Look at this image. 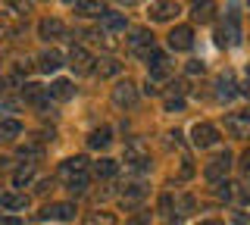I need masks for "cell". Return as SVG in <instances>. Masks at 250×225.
Instances as JSON below:
<instances>
[{"label":"cell","instance_id":"43","mask_svg":"<svg viewBox=\"0 0 250 225\" xmlns=\"http://www.w3.org/2000/svg\"><path fill=\"white\" fill-rule=\"evenodd\" d=\"M62 3H66V6H78V3H82V0H62Z\"/></svg>","mask_w":250,"mask_h":225},{"label":"cell","instance_id":"17","mask_svg":"<svg viewBox=\"0 0 250 225\" xmlns=\"http://www.w3.org/2000/svg\"><path fill=\"white\" fill-rule=\"evenodd\" d=\"M106 13L109 10L100 0H82V3H78V16H84V19H104Z\"/></svg>","mask_w":250,"mask_h":225},{"label":"cell","instance_id":"10","mask_svg":"<svg viewBox=\"0 0 250 225\" xmlns=\"http://www.w3.org/2000/svg\"><path fill=\"white\" fill-rule=\"evenodd\" d=\"M125 163H128L135 172H144L150 163H147V153H144V144L141 141H128V147H125Z\"/></svg>","mask_w":250,"mask_h":225},{"label":"cell","instance_id":"44","mask_svg":"<svg viewBox=\"0 0 250 225\" xmlns=\"http://www.w3.org/2000/svg\"><path fill=\"white\" fill-rule=\"evenodd\" d=\"M191 3H203V0H191Z\"/></svg>","mask_w":250,"mask_h":225},{"label":"cell","instance_id":"2","mask_svg":"<svg viewBox=\"0 0 250 225\" xmlns=\"http://www.w3.org/2000/svg\"><path fill=\"white\" fill-rule=\"evenodd\" d=\"M191 141H194V147H216L219 144V128L216 125H209V122H197V125L191 128Z\"/></svg>","mask_w":250,"mask_h":225},{"label":"cell","instance_id":"11","mask_svg":"<svg viewBox=\"0 0 250 225\" xmlns=\"http://www.w3.org/2000/svg\"><path fill=\"white\" fill-rule=\"evenodd\" d=\"M78 172H88V160H84V157H69L66 163H60L57 178H60V182H69V178H75Z\"/></svg>","mask_w":250,"mask_h":225},{"label":"cell","instance_id":"29","mask_svg":"<svg viewBox=\"0 0 250 225\" xmlns=\"http://www.w3.org/2000/svg\"><path fill=\"white\" fill-rule=\"evenodd\" d=\"M41 153H44V147L38 144V141H25V144H19V157H22V160H41Z\"/></svg>","mask_w":250,"mask_h":225},{"label":"cell","instance_id":"28","mask_svg":"<svg viewBox=\"0 0 250 225\" xmlns=\"http://www.w3.org/2000/svg\"><path fill=\"white\" fill-rule=\"evenodd\" d=\"M234 94H238V91H234L231 79H229V75H222V79L216 82V97H219V100H231Z\"/></svg>","mask_w":250,"mask_h":225},{"label":"cell","instance_id":"22","mask_svg":"<svg viewBox=\"0 0 250 225\" xmlns=\"http://www.w3.org/2000/svg\"><path fill=\"white\" fill-rule=\"evenodd\" d=\"M22 135V122L19 119H3L0 122V141H16Z\"/></svg>","mask_w":250,"mask_h":225},{"label":"cell","instance_id":"7","mask_svg":"<svg viewBox=\"0 0 250 225\" xmlns=\"http://www.w3.org/2000/svg\"><path fill=\"white\" fill-rule=\"evenodd\" d=\"M38 216H41V219H53V222H72L75 219V204H47Z\"/></svg>","mask_w":250,"mask_h":225},{"label":"cell","instance_id":"40","mask_svg":"<svg viewBox=\"0 0 250 225\" xmlns=\"http://www.w3.org/2000/svg\"><path fill=\"white\" fill-rule=\"evenodd\" d=\"M241 200H244V204H250V188H244V191H241Z\"/></svg>","mask_w":250,"mask_h":225},{"label":"cell","instance_id":"33","mask_svg":"<svg viewBox=\"0 0 250 225\" xmlns=\"http://www.w3.org/2000/svg\"><path fill=\"white\" fill-rule=\"evenodd\" d=\"M234 184H229V182H219V188H216V194H219V197H222V200H231L234 197Z\"/></svg>","mask_w":250,"mask_h":225},{"label":"cell","instance_id":"31","mask_svg":"<svg viewBox=\"0 0 250 225\" xmlns=\"http://www.w3.org/2000/svg\"><path fill=\"white\" fill-rule=\"evenodd\" d=\"M0 3L6 6V10L13 13V16H28L31 13V6H28V0H0Z\"/></svg>","mask_w":250,"mask_h":225},{"label":"cell","instance_id":"13","mask_svg":"<svg viewBox=\"0 0 250 225\" xmlns=\"http://www.w3.org/2000/svg\"><path fill=\"white\" fill-rule=\"evenodd\" d=\"M147 197V188L141 182H135V184H128L122 194H119V204L125 206V209H135V206H141V200Z\"/></svg>","mask_w":250,"mask_h":225},{"label":"cell","instance_id":"15","mask_svg":"<svg viewBox=\"0 0 250 225\" xmlns=\"http://www.w3.org/2000/svg\"><path fill=\"white\" fill-rule=\"evenodd\" d=\"M238 38H241V28H238V16H229V25H222V28H219L216 41L222 44V47H225V44L231 47V44H238Z\"/></svg>","mask_w":250,"mask_h":225},{"label":"cell","instance_id":"42","mask_svg":"<svg viewBox=\"0 0 250 225\" xmlns=\"http://www.w3.org/2000/svg\"><path fill=\"white\" fill-rule=\"evenodd\" d=\"M197 225H222L219 219H203V222H197Z\"/></svg>","mask_w":250,"mask_h":225},{"label":"cell","instance_id":"26","mask_svg":"<svg viewBox=\"0 0 250 225\" xmlns=\"http://www.w3.org/2000/svg\"><path fill=\"white\" fill-rule=\"evenodd\" d=\"M88 184H91V175H88V172H78L75 178H69V182H66V188H69V191H72L75 197H78V194H84V191H88Z\"/></svg>","mask_w":250,"mask_h":225},{"label":"cell","instance_id":"30","mask_svg":"<svg viewBox=\"0 0 250 225\" xmlns=\"http://www.w3.org/2000/svg\"><path fill=\"white\" fill-rule=\"evenodd\" d=\"M35 163H28V166H22V169H16V175H13V182H16V188H22V184H28L31 178H35Z\"/></svg>","mask_w":250,"mask_h":225},{"label":"cell","instance_id":"18","mask_svg":"<svg viewBox=\"0 0 250 225\" xmlns=\"http://www.w3.org/2000/svg\"><path fill=\"white\" fill-rule=\"evenodd\" d=\"M38 66H41V72H57V69L62 66V53L60 50H44L41 57H38Z\"/></svg>","mask_w":250,"mask_h":225},{"label":"cell","instance_id":"36","mask_svg":"<svg viewBox=\"0 0 250 225\" xmlns=\"http://www.w3.org/2000/svg\"><path fill=\"white\" fill-rule=\"evenodd\" d=\"M50 184H53L50 178H41V182L35 184V194H47V188H50Z\"/></svg>","mask_w":250,"mask_h":225},{"label":"cell","instance_id":"47","mask_svg":"<svg viewBox=\"0 0 250 225\" xmlns=\"http://www.w3.org/2000/svg\"><path fill=\"white\" fill-rule=\"evenodd\" d=\"M247 6H250V0H247Z\"/></svg>","mask_w":250,"mask_h":225},{"label":"cell","instance_id":"24","mask_svg":"<svg viewBox=\"0 0 250 225\" xmlns=\"http://www.w3.org/2000/svg\"><path fill=\"white\" fill-rule=\"evenodd\" d=\"M116 222H119V219H116V213H106V209H100V213H88L82 225H116Z\"/></svg>","mask_w":250,"mask_h":225},{"label":"cell","instance_id":"4","mask_svg":"<svg viewBox=\"0 0 250 225\" xmlns=\"http://www.w3.org/2000/svg\"><path fill=\"white\" fill-rule=\"evenodd\" d=\"M113 103H116V106H122V110L135 106V103H138V88H135V84H131L128 79L119 82V84L113 88Z\"/></svg>","mask_w":250,"mask_h":225},{"label":"cell","instance_id":"19","mask_svg":"<svg viewBox=\"0 0 250 225\" xmlns=\"http://www.w3.org/2000/svg\"><path fill=\"white\" fill-rule=\"evenodd\" d=\"M47 94H50L53 100H69V97L75 94V88H72V82H69V79H57L50 88H47Z\"/></svg>","mask_w":250,"mask_h":225},{"label":"cell","instance_id":"37","mask_svg":"<svg viewBox=\"0 0 250 225\" xmlns=\"http://www.w3.org/2000/svg\"><path fill=\"white\" fill-rule=\"evenodd\" d=\"M0 225H22V219H16V216H0Z\"/></svg>","mask_w":250,"mask_h":225},{"label":"cell","instance_id":"14","mask_svg":"<svg viewBox=\"0 0 250 225\" xmlns=\"http://www.w3.org/2000/svg\"><path fill=\"white\" fill-rule=\"evenodd\" d=\"M109 141H113V128H109V125H100V128H94L88 135V147H91V150H106Z\"/></svg>","mask_w":250,"mask_h":225},{"label":"cell","instance_id":"23","mask_svg":"<svg viewBox=\"0 0 250 225\" xmlns=\"http://www.w3.org/2000/svg\"><path fill=\"white\" fill-rule=\"evenodd\" d=\"M116 172H119V163L109 160V157H104V160L94 163V175H97V178H113Z\"/></svg>","mask_w":250,"mask_h":225},{"label":"cell","instance_id":"45","mask_svg":"<svg viewBox=\"0 0 250 225\" xmlns=\"http://www.w3.org/2000/svg\"><path fill=\"white\" fill-rule=\"evenodd\" d=\"M0 32H3V22H0Z\"/></svg>","mask_w":250,"mask_h":225},{"label":"cell","instance_id":"25","mask_svg":"<svg viewBox=\"0 0 250 225\" xmlns=\"http://www.w3.org/2000/svg\"><path fill=\"white\" fill-rule=\"evenodd\" d=\"M125 25H128V22H125L122 13H113V10H109L106 16H104V32H125Z\"/></svg>","mask_w":250,"mask_h":225},{"label":"cell","instance_id":"41","mask_svg":"<svg viewBox=\"0 0 250 225\" xmlns=\"http://www.w3.org/2000/svg\"><path fill=\"white\" fill-rule=\"evenodd\" d=\"M241 94H244V97H250V79L244 82V88H241Z\"/></svg>","mask_w":250,"mask_h":225},{"label":"cell","instance_id":"6","mask_svg":"<svg viewBox=\"0 0 250 225\" xmlns=\"http://www.w3.org/2000/svg\"><path fill=\"white\" fill-rule=\"evenodd\" d=\"M128 50L135 53V57L144 60L147 50H153V35L147 32V28H135V32H131V38H128Z\"/></svg>","mask_w":250,"mask_h":225},{"label":"cell","instance_id":"46","mask_svg":"<svg viewBox=\"0 0 250 225\" xmlns=\"http://www.w3.org/2000/svg\"><path fill=\"white\" fill-rule=\"evenodd\" d=\"M0 60H3V53H0Z\"/></svg>","mask_w":250,"mask_h":225},{"label":"cell","instance_id":"21","mask_svg":"<svg viewBox=\"0 0 250 225\" xmlns=\"http://www.w3.org/2000/svg\"><path fill=\"white\" fill-rule=\"evenodd\" d=\"M100 72V79H113V75H119L122 72V63L119 60H113V57H106V60H97V66H94Z\"/></svg>","mask_w":250,"mask_h":225},{"label":"cell","instance_id":"9","mask_svg":"<svg viewBox=\"0 0 250 225\" xmlns=\"http://www.w3.org/2000/svg\"><path fill=\"white\" fill-rule=\"evenodd\" d=\"M182 13V6L175 3V0H153L150 3V19L153 22H169L172 16H178Z\"/></svg>","mask_w":250,"mask_h":225},{"label":"cell","instance_id":"32","mask_svg":"<svg viewBox=\"0 0 250 225\" xmlns=\"http://www.w3.org/2000/svg\"><path fill=\"white\" fill-rule=\"evenodd\" d=\"M185 110V100L182 97H169L166 100V113H182Z\"/></svg>","mask_w":250,"mask_h":225},{"label":"cell","instance_id":"3","mask_svg":"<svg viewBox=\"0 0 250 225\" xmlns=\"http://www.w3.org/2000/svg\"><path fill=\"white\" fill-rule=\"evenodd\" d=\"M69 66H72V72H75V75H88V72H94L97 60H94L91 53L82 47V44H75L72 53H69Z\"/></svg>","mask_w":250,"mask_h":225},{"label":"cell","instance_id":"34","mask_svg":"<svg viewBox=\"0 0 250 225\" xmlns=\"http://www.w3.org/2000/svg\"><path fill=\"white\" fill-rule=\"evenodd\" d=\"M185 69H188V75H197V72H203V69H207V66H203L200 60H191V63H188Z\"/></svg>","mask_w":250,"mask_h":225},{"label":"cell","instance_id":"39","mask_svg":"<svg viewBox=\"0 0 250 225\" xmlns=\"http://www.w3.org/2000/svg\"><path fill=\"white\" fill-rule=\"evenodd\" d=\"M13 166V160L10 157H0V169H10Z\"/></svg>","mask_w":250,"mask_h":225},{"label":"cell","instance_id":"35","mask_svg":"<svg viewBox=\"0 0 250 225\" xmlns=\"http://www.w3.org/2000/svg\"><path fill=\"white\" fill-rule=\"evenodd\" d=\"M241 172H244V175L250 178V150H244V153H241Z\"/></svg>","mask_w":250,"mask_h":225},{"label":"cell","instance_id":"38","mask_svg":"<svg viewBox=\"0 0 250 225\" xmlns=\"http://www.w3.org/2000/svg\"><path fill=\"white\" fill-rule=\"evenodd\" d=\"M150 222V213H144V216H138V219H131V225H147Z\"/></svg>","mask_w":250,"mask_h":225},{"label":"cell","instance_id":"1","mask_svg":"<svg viewBox=\"0 0 250 225\" xmlns=\"http://www.w3.org/2000/svg\"><path fill=\"white\" fill-rule=\"evenodd\" d=\"M229 169H231V153L225 150V153H219V157H213V160L207 163V169H203V178H207V182H213V184H219V182H225Z\"/></svg>","mask_w":250,"mask_h":225},{"label":"cell","instance_id":"27","mask_svg":"<svg viewBox=\"0 0 250 225\" xmlns=\"http://www.w3.org/2000/svg\"><path fill=\"white\" fill-rule=\"evenodd\" d=\"M213 13H216V6L209 3V0H203V3H194V22H209L213 19Z\"/></svg>","mask_w":250,"mask_h":225},{"label":"cell","instance_id":"16","mask_svg":"<svg viewBox=\"0 0 250 225\" xmlns=\"http://www.w3.org/2000/svg\"><path fill=\"white\" fill-rule=\"evenodd\" d=\"M28 206V197L25 194H16V191H3L0 194V209H10V213H16V209H25Z\"/></svg>","mask_w":250,"mask_h":225},{"label":"cell","instance_id":"8","mask_svg":"<svg viewBox=\"0 0 250 225\" xmlns=\"http://www.w3.org/2000/svg\"><path fill=\"white\" fill-rule=\"evenodd\" d=\"M169 47L172 50H191L194 47V28L191 25H175L169 32Z\"/></svg>","mask_w":250,"mask_h":225},{"label":"cell","instance_id":"20","mask_svg":"<svg viewBox=\"0 0 250 225\" xmlns=\"http://www.w3.org/2000/svg\"><path fill=\"white\" fill-rule=\"evenodd\" d=\"M44 97H47V88H44V84H38V82L22 84V100H28V103H41Z\"/></svg>","mask_w":250,"mask_h":225},{"label":"cell","instance_id":"5","mask_svg":"<svg viewBox=\"0 0 250 225\" xmlns=\"http://www.w3.org/2000/svg\"><path fill=\"white\" fill-rule=\"evenodd\" d=\"M225 131H229L231 138H250V110L231 113L229 119H225Z\"/></svg>","mask_w":250,"mask_h":225},{"label":"cell","instance_id":"12","mask_svg":"<svg viewBox=\"0 0 250 225\" xmlns=\"http://www.w3.org/2000/svg\"><path fill=\"white\" fill-rule=\"evenodd\" d=\"M38 35H41L44 41H60V38L66 35V22L62 19H41L38 22Z\"/></svg>","mask_w":250,"mask_h":225}]
</instances>
